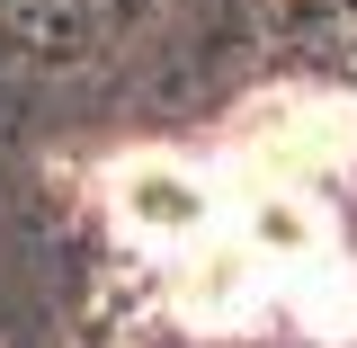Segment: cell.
<instances>
[{
    "label": "cell",
    "mask_w": 357,
    "mask_h": 348,
    "mask_svg": "<svg viewBox=\"0 0 357 348\" xmlns=\"http://www.w3.org/2000/svg\"><path fill=\"white\" fill-rule=\"evenodd\" d=\"M241 152H250L268 179L331 170V161L357 152V107H340V98H268L259 116L241 126Z\"/></svg>",
    "instance_id": "6da1fadb"
},
{
    "label": "cell",
    "mask_w": 357,
    "mask_h": 348,
    "mask_svg": "<svg viewBox=\"0 0 357 348\" xmlns=\"http://www.w3.org/2000/svg\"><path fill=\"white\" fill-rule=\"evenodd\" d=\"M107 197H116V215H126L143 241H197V232L215 223V188L188 170V161H161V152L126 161V170L107 179Z\"/></svg>",
    "instance_id": "7a4b0ae2"
}]
</instances>
